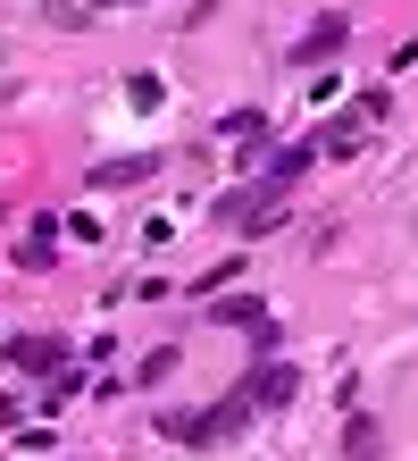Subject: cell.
Returning <instances> with one entry per match:
<instances>
[{
	"label": "cell",
	"mask_w": 418,
	"mask_h": 461,
	"mask_svg": "<svg viewBox=\"0 0 418 461\" xmlns=\"http://www.w3.org/2000/svg\"><path fill=\"white\" fill-rule=\"evenodd\" d=\"M243 428H251V394H227V402H209V411H167L159 437H176V445H235Z\"/></svg>",
	"instance_id": "cell-1"
},
{
	"label": "cell",
	"mask_w": 418,
	"mask_h": 461,
	"mask_svg": "<svg viewBox=\"0 0 418 461\" xmlns=\"http://www.w3.org/2000/svg\"><path fill=\"white\" fill-rule=\"evenodd\" d=\"M276 202H285V185L251 176V185H235V194H218L209 210H218V227H268V219H276Z\"/></svg>",
	"instance_id": "cell-2"
},
{
	"label": "cell",
	"mask_w": 418,
	"mask_h": 461,
	"mask_svg": "<svg viewBox=\"0 0 418 461\" xmlns=\"http://www.w3.org/2000/svg\"><path fill=\"white\" fill-rule=\"evenodd\" d=\"M9 369L17 377H50V369H67V344L59 336H9Z\"/></svg>",
	"instance_id": "cell-3"
},
{
	"label": "cell",
	"mask_w": 418,
	"mask_h": 461,
	"mask_svg": "<svg viewBox=\"0 0 418 461\" xmlns=\"http://www.w3.org/2000/svg\"><path fill=\"white\" fill-rule=\"evenodd\" d=\"M293 386H301V377L268 361V369H251V386H243V394H251V411H276V402H293Z\"/></svg>",
	"instance_id": "cell-4"
},
{
	"label": "cell",
	"mask_w": 418,
	"mask_h": 461,
	"mask_svg": "<svg viewBox=\"0 0 418 461\" xmlns=\"http://www.w3.org/2000/svg\"><path fill=\"white\" fill-rule=\"evenodd\" d=\"M50 260H59V219H34L17 235V268H50Z\"/></svg>",
	"instance_id": "cell-5"
},
{
	"label": "cell",
	"mask_w": 418,
	"mask_h": 461,
	"mask_svg": "<svg viewBox=\"0 0 418 461\" xmlns=\"http://www.w3.org/2000/svg\"><path fill=\"white\" fill-rule=\"evenodd\" d=\"M343 42H351V25H343V17H318L310 34L293 42V59H334V50H343Z\"/></svg>",
	"instance_id": "cell-6"
},
{
	"label": "cell",
	"mask_w": 418,
	"mask_h": 461,
	"mask_svg": "<svg viewBox=\"0 0 418 461\" xmlns=\"http://www.w3.org/2000/svg\"><path fill=\"white\" fill-rule=\"evenodd\" d=\"M310 143H318V159H351L360 143H369V126H360V118H334L326 134H310Z\"/></svg>",
	"instance_id": "cell-7"
},
{
	"label": "cell",
	"mask_w": 418,
	"mask_h": 461,
	"mask_svg": "<svg viewBox=\"0 0 418 461\" xmlns=\"http://www.w3.org/2000/svg\"><path fill=\"white\" fill-rule=\"evenodd\" d=\"M159 168V159H143V151H134V159H109V168H93V185H143Z\"/></svg>",
	"instance_id": "cell-8"
},
{
	"label": "cell",
	"mask_w": 418,
	"mask_h": 461,
	"mask_svg": "<svg viewBox=\"0 0 418 461\" xmlns=\"http://www.w3.org/2000/svg\"><path fill=\"white\" fill-rule=\"evenodd\" d=\"M159 377H176V344H151L143 369H134V386H159Z\"/></svg>",
	"instance_id": "cell-9"
},
{
	"label": "cell",
	"mask_w": 418,
	"mask_h": 461,
	"mask_svg": "<svg viewBox=\"0 0 418 461\" xmlns=\"http://www.w3.org/2000/svg\"><path fill=\"white\" fill-rule=\"evenodd\" d=\"M209 319H227V328H260L268 311H260V303H251V294H243V303H209Z\"/></svg>",
	"instance_id": "cell-10"
},
{
	"label": "cell",
	"mask_w": 418,
	"mask_h": 461,
	"mask_svg": "<svg viewBox=\"0 0 418 461\" xmlns=\"http://www.w3.org/2000/svg\"><path fill=\"white\" fill-rule=\"evenodd\" d=\"M343 453H351V461H377V420H351V428H343Z\"/></svg>",
	"instance_id": "cell-11"
},
{
	"label": "cell",
	"mask_w": 418,
	"mask_h": 461,
	"mask_svg": "<svg viewBox=\"0 0 418 461\" xmlns=\"http://www.w3.org/2000/svg\"><path fill=\"white\" fill-rule=\"evenodd\" d=\"M126 101H134V110H159L167 85H159V76H126Z\"/></svg>",
	"instance_id": "cell-12"
},
{
	"label": "cell",
	"mask_w": 418,
	"mask_h": 461,
	"mask_svg": "<svg viewBox=\"0 0 418 461\" xmlns=\"http://www.w3.org/2000/svg\"><path fill=\"white\" fill-rule=\"evenodd\" d=\"M260 134H268L260 110H235V118H227V143H260Z\"/></svg>",
	"instance_id": "cell-13"
},
{
	"label": "cell",
	"mask_w": 418,
	"mask_h": 461,
	"mask_svg": "<svg viewBox=\"0 0 418 461\" xmlns=\"http://www.w3.org/2000/svg\"><path fill=\"white\" fill-rule=\"evenodd\" d=\"M101 9H126V0H101Z\"/></svg>",
	"instance_id": "cell-14"
}]
</instances>
